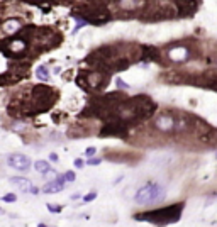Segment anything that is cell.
Wrapping results in <instances>:
<instances>
[{"label":"cell","mask_w":217,"mask_h":227,"mask_svg":"<svg viewBox=\"0 0 217 227\" xmlns=\"http://www.w3.org/2000/svg\"><path fill=\"white\" fill-rule=\"evenodd\" d=\"M181 210H183V205L181 203H176L173 207H166V209H159V210L138 214L136 215V220H149V222H154V224H170V222H176L180 219Z\"/></svg>","instance_id":"1"},{"label":"cell","mask_w":217,"mask_h":227,"mask_svg":"<svg viewBox=\"0 0 217 227\" xmlns=\"http://www.w3.org/2000/svg\"><path fill=\"white\" fill-rule=\"evenodd\" d=\"M164 188L159 186L158 183H148L143 188H139L134 200L138 203H158L164 198Z\"/></svg>","instance_id":"2"},{"label":"cell","mask_w":217,"mask_h":227,"mask_svg":"<svg viewBox=\"0 0 217 227\" xmlns=\"http://www.w3.org/2000/svg\"><path fill=\"white\" fill-rule=\"evenodd\" d=\"M7 163H9L10 168L19 169V171H27V169L31 168V159L27 158L26 154H21V153L10 154L7 158Z\"/></svg>","instance_id":"3"},{"label":"cell","mask_w":217,"mask_h":227,"mask_svg":"<svg viewBox=\"0 0 217 227\" xmlns=\"http://www.w3.org/2000/svg\"><path fill=\"white\" fill-rule=\"evenodd\" d=\"M154 126H156V129L166 132V131L175 129V121H173V117H170V115H159L156 119V122H154Z\"/></svg>","instance_id":"4"},{"label":"cell","mask_w":217,"mask_h":227,"mask_svg":"<svg viewBox=\"0 0 217 227\" xmlns=\"http://www.w3.org/2000/svg\"><path fill=\"white\" fill-rule=\"evenodd\" d=\"M12 183H14L17 188H21V192H27V193L31 192L32 183L27 178H19V176H16V178H12Z\"/></svg>","instance_id":"5"},{"label":"cell","mask_w":217,"mask_h":227,"mask_svg":"<svg viewBox=\"0 0 217 227\" xmlns=\"http://www.w3.org/2000/svg\"><path fill=\"white\" fill-rule=\"evenodd\" d=\"M63 186H64V185H61L59 181H56V180H54V181H49V183H46V185H44V188H42V192H44V193H58V192L63 190Z\"/></svg>","instance_id":"6"},{"label":"cell","mask_w":217,"mask_h":227,"mask_svg":"<svg viewBox=\"0 0 217 227\" xmlns=\"http://www.w3.org/2000/svg\"><path fill=\"white\" fill-rule=\"evenodd\" d=\"M4 29H5V32H16L17 29H21V22L17 21V19H10V21L5 22V26H4Z\"/></svg>","instance_id":"7"},{"label":"cell","mask_w":217,"mask_h":227,"mask_svg":"<svg viewBox=\"0 0 217 227\" xmlns=\"http://www.w3.org/2000/svg\"><path fill=\"white\" fill-rule=\"evenodd\" d=\"M36 76L39 80H42V81H48V80L51 78V75H49V71L46 70V66H39V68L36 70Z\"/></svg>","instance_id":"8"},{"label":"cell","mask_w":217,"mask_h":227,"mask_svg":"<svg viewBox=\"0 0 217 227\" xmlns=\"http://www.w3.org/2000/svg\"><path fill=\"white\" fill-rule=\"evenodd\" d=\"M34 168H36V171H39V173H46L48 169H51L48 161H37V163L34 164Z\"/></svg>","instance_id":"9"},{"label":"cell","mask_w":217,"mask_h":227,"mask_svg":"<svg viewBox=\"0 0 217 227\" xmlns=\"http://www.w3.org/2000/svg\"><path fill=\"white\" fill-rule=\"evenodd\" d=\"M63 176H64V180H66V181H75V178H76L73 171H66V173H64Z\"/></svg>","instance_id":"10"},{"label":"cell","mask_w":217,"mask_h":227,"mask_svg":"<svg viewBox=\"0 0 217 227\" xmlns=\"http://www.w3.org/2000/svg\"><path fill=\"white\" fill-rule=\"evenodd\" d=\"M2 200H4V202H16L17 197L14 195V193H9V195H4V197H2Z\"/></svg>","instance_id":"11"},{"label":"cell","mask_w":217,"mask_h":227,"mask_svg":"<svg viewBox=\"0 0 217 227\" xmlns=\"http://www.w3.org/2000/svg\"><path fill=\"white\" fill-rule=\"evenodd\" d=\"M95 198H97V193L95 192H92V193H88V195L83 197V202H92V200H95Z\"/></svg>","instance_id":"12"},{"label":"cell","mask_w":217,"mask_h":227,"mask_svg":"<svg viewBox=\"0 0 217 227\" xmlns=\"http://www.w3.org/2000/svg\"><path fill=\"white\" fill-rule=\"evenodd\" d=\"M48 210L54 212V214H58V212H61V207H54L53 203H48Z\"/></svg>","instance_id":"13"},{"label":"cell","mask_w":217,"mask_h":227,"mask_svg":"<svg viewBox=\"0 0 217 227\" xmlns=\"http://www.w3.org/2000/svg\"><path fill=\"white\" fill-rule=\"evenodd\" d=\"M95 153H97L95 148H87V151H85V154H87V156H93Z\"/></svg>","instance_id":"14"},{"label":"cell","mask_w":217,"mask_h":227,"mask_svg":"<svg viewBox=\"0 0 217 227\" xmlns=\"http://www.w3.org/2000/svg\"><path fill=\"white\" fill-rule=\"evenodd\" d=\"M75 168H83V161H81V159H80V158H76V159H75Z\"/></svg>","instance_id":"15"},{"label":"cell","mask_w":217,"mask_h":227,"mask_svg":"<svg viewBox=\"0 0 217 227\" xmlns=\"http://www.w3.org/2000/svg\"><path fill=\"white\" fill-rule=\"evenodd\" d=\"M29 193H32V195H37V193H39V188L32 185V186H31V192H29Z\"/></svg>","instance_id":"16"},{"label":"cell","mask_w":217,"mask_h":227,"mask_svg":"<svg viewBox=\"0 0 217 227\" xmlns=\"http://www.w3.org/2000/svg\"><path fill=\"white\" fill-rule=\"evenodd\" d=\"M99 163H100V159H88V164H92V166H97Z\"/></svg>","instance_id":"17"},{"label":"cell","mask_w":217,"mask_h":227,"mask_svg":"<svg viewBox=\"0 0 217 227\" xmlns=\"http://www.w3.org/2000/svg\"><path fill=\"white\" fill-rule=\"evenodd\" d=\"M117 85H119V87H121V88H126V87H127V85H126V83H124V81H122V80H121V78L117 80Z\"/></svg>","instance_id":"18"},{"label":"cell","mask_w":217,"mask_h":227,"mask_svg":"<svg viewBox=\"0 0 217 227\" xmlns=\"http://www.w3.org/2000/svg\"><path fill=\"white\" fill-rule=\"evenodd\" d=\"M49 158H51V161H58V156H56V154H51Z\"/></svg>","instance_id":"19"},{"label":"cell","mask_w":217,"mask_h":227,"mask_svg":"<svg viewBox=\"0 0 217 227\" xmlns=\"http://www.w3.org/2000/svg\"><path fill=\"white\" fill-rule=\"evenodd\" d=\"M216 156H217V154H216Z\"/></svg>","instance_id":"20"}]
</instances>
